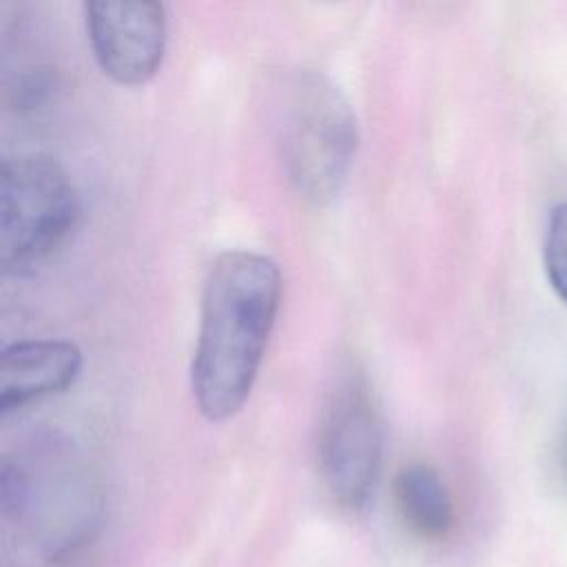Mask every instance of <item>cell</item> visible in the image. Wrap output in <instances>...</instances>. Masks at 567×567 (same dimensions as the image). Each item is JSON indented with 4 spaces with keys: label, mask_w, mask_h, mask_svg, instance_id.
I'll use <instances>...</instances> for the list:
<instances>
[{
    "label": "cell",
    "mask_w": 567,
    "mask_h": 567,
    "mask_svg": "<svg viewBox=\"0 0 567 567\" xmlns=\"http://www.w3.org/2000/svg\"><path fill=\"white\" fill-rule=\"evenodd\" d=\"M84 20L104 75L124 86H140L155 78L168 38L162 2L91 0L84 4Z\"/></svg>",
    "instance_id": "6"
},
{
    "label": "cell",
    "mask_w": 567,
    "mask_h": 567,
    "mask_svg": "<svg viewBox=\"0 0 567 567\" xmlns=\"http://www.w3.org/2000/svg\"><path fill=\"white\" fill-rule=\"evenodd\" d=\"M80 370L82 352L71 341L29 339L7 346L0 354V414L64 392Z\"/></svg>",
    "instance_id": "7"
},
{
    "label": "cell",
    "mask_w": 567,
    "mask_h": 567,
    "mask_svg": "<svg viewBox=\"0 0 567 567\" xmlns=\"http://www.w3.org/2000/svg\"><path fill=\"white\" fill-rule=\"evenodd\" d=\"M0 503L4 518L53 558L82 545L102 509L91 470L53 441L2 461Z\"/></svg>",
    "instance_id": "3"
},
{
    "label": "cell",
    "mask_w": 567,
    "mask_h": 567,
    "mask_svg": "<svg viewBox=\"0 0 567 567\" xmlns=\"http://www.w3.org/2000/svg\"><path fill=\"white\" fill-rule=\"evenodd\" d=\"M281 306V272L255 250H226L210 264L199 306L190 390L208 421L235 416L250 396Z\"/></svg>",
    "instance_id": "1"
},
{
    "label": "cell",
    "mask_w": 567,
    "mask_h": 567,
    "mask_svg": "<svg viewBox=\"0 0 567 567\" xmlns=\"http://www.w3.org/2000/svg\"><path fill=\"white\" fill-rule=\"evenodd\" d=\"M394 501L403 523L421 540L434 543L450 536L456 520L454 501L434 467L405 465L394 481Z\"/></svg>",
    "instance_id": "8"
},
{
    "label": "cell",
    "mask_w": 567,
    "mask_h": 567,
    "mask_svg": "<svg viewBox=\"0 0 567 567\" xmlns=\"http://www.w3.org/2000/svg\"><path fill=\"white\" fill-rule=\"evenodd\" d=\"M275 128L292 188L315 206L337 199L359 148L357 115L343 91L317 69L288 73L279 86Z\"/></svg>",
    "instance_id": "2"
},
{
    "label": "cell",
    "mask_w": 567,
    "mask_h": 567,
    "mask_svg": "<svg viewBox=\"0 0 567 567\" xmlns=\"http://www.w3.org/2000/svg\"><path fill=\"white\" fill-rule=\"evenodd\" d=\"M78 219V195L64 168L44 155L4 159L0 175V266L24 272L49 257Z\"/></svg>",
    "instance_id": "4"
},
{
    "label": "cell",
    "mask_w": 567,
    "mask_h": 567,
    "mask_svg": "<svg viewBox=\"0 0 567 567\" xmlns=\"http://www.w3.org/2000/svg\"><path fill=\"white\" fill-rule=\"evenodd\" d=\"M558 461H560V467H563V472L567 474V430H565V434H563V441H560Z\"/></svg>",
    "instance_id": "10"
},
{
    "label": "cell",
    "mask_w": 567,
    "mask_h": 567,
    "mask_svg": "<svg viewBox=\"0 0 567 567\" xmlns=\"http://www.w3.org/2000/svg\"><path fill=\"white\" fill-rule=\"evenodd\" d=\"M543 264L554 292L567 306V202L549 213L543 237Z\"/></svg>",
    "instance_id": "9"
},
{
    "label": "cell",
    "mask_w": 567,
    "mask_h": 567,
    "mask_svg": "<svg viewBox=\"0 0 567 567\" xmlns=\"http://www.w3.org/2000/svg\"><path fill=\"white\" fill-rule=\"evenodd\" d=\"M317 458L332 501L350 512L368 505L383 463V421L368 379L354 365L341 370L326 396Z\"/></svg>",
    "instance_id": "5"
}]
</instances>
